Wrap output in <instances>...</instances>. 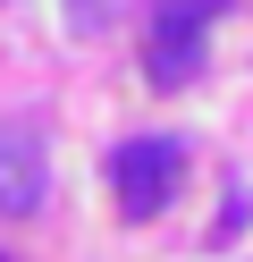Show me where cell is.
<instances>
[{"label": "cell", "instance_id": "cell-3", "mask_svg": "<svg viewBox=\"0 0 253 262\" xmlns=\"http://www.w3.org/2000/svg\"><path fill=\"white\" fill-rule=\"evenodd\" d=\"M42 194H51V152H42V136L17 127V119H0V211H9V220H34Z\"/></svg>", "mask_w": 253, "mask_h": 262}, {"label": "cell", "instance_id": "cell-4", "mask_svg": "<svg viewBox=\"0 0 253 262\" xmlns=\"http://www.w3.org/2000/svg\"><path fill=\"white\" fill-rule=\"evenodd\" d=\"M101 17H110V0H67V34H101Z\"/></svg>", "mask_w": 253, "mask_h": 262}, {"label": "cell", "instance_id": "cell-1", "mask_svg": "<svg viewBox=\"0 0 253 262\" xmlns=\"http://www.w3.org/2000/svg\"><path fill=\"white\" fill-rule=\"evenodd\" d=\"M110 186H118V211L127 220H160L169 194H177V144L169 136H135L110 152Z\"/></svg>", "mask_w": 253, "mask_h": 262}, {"label": "cell", "instance_id": "cell-5", "mask_svg": "<svg viewBox=\"0 0 253 262\" xmlns=\"http://www.w3.org/2000/svg\"><path fill=\"white\" fill-rule=\"evenodd\" d=\"M245 220H253V203H245V194H228V203H219V237H236Z\"/></svg>", "mask_w": 253, "mask_h": 262}, {"label": "cell", "instance_id": "cell-2", "mask_svg": "<svg viewBox=\"0 0 253 262\" xmlns=\"http://www.w3.org/2000/svg\"><path fill=\"white\" fill-rule=\"evenodd\" d=\"M211 17H219V0H160V26H152V59H144V76H152L160 93L194 85V68H202V34H211Z\"/></svg>", "mask_w": 253, "mask_h": 262}]
</instances>
